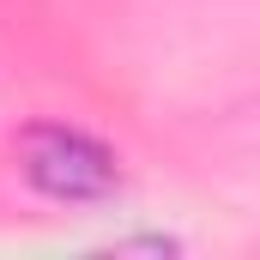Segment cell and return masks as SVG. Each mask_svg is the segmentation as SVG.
I'll list each match as a JSON object with an SVG mask.
<instances>
[{
    "label": "cell",
    "instance_id": "1",
    "mask_svg": "<svg viewBox=\"0 0 260 260\" xmlns=\"http://www.w3.org/2000/svg\"><path fill=\"white\" fill-rule=\"evenodd\" d=\"M18 157H24V176L30 188L67 206H91V200H109L121 182V164L109 145H97L91 133L79 127H30L18 139Z\"/></svg>",
    "mask_w": 260,
    "mask_h": 260
}]
</instances>
